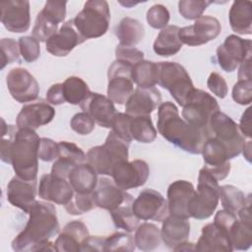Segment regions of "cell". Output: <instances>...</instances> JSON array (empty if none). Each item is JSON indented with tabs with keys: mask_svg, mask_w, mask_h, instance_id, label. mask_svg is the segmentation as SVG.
Here are the masks:
<instances>
[{
	"mask_svg": "<svg viewBox=\"0 0 252 252\" xmlns=\"http://www.w3.org/2000/svg\"><path fill=\"white\" fill-rule=\"evenodd\" d=\"M25 228L13 239L16 252L55 251L50 239L58 234L60 225L55 207L49 202L35 201L30 210Z\"/></svg>",
	"mask_w": 252,
	"mask_h": 252,
	"instance_id": "obj_1",
	"label": "cell"
},
{
	"mask_svg": "<svg viewBox=\"0 0 252 252\" xmlns=\"http://www.w3.org/2000/svg\"><path fill=\"white\" fill-rule=\"evenodd\" d=\"M157 126L165 140L192 155L201 154L206 141L212 137L210 128L197 127L182 119L171 101L159 104Z\"/></svg>",
	"mask_w": 252,
	"mask_h": 252,
	"instance_id": "obj_2",
	"label": "cell"
},
{
	"mask_svg": "<svg viewBox=\"0 0 252 252\" xmlns=\"http://www.w3.org/2000/svg\"><path fill=\"white\" fill-rule=\"evenodd\" d=\"M1 142V159L11 163L17 176L35 180L38 171V146L40 138L34 130L23 128L8 130Z\"/></svg>",
	"mask_w": 252,
	"mask_h": 252,
	"instance_id": "obj_3",
	"label": "cell"
},
{
	"mask_svg": "<svg viewBox=\"0 0 252 252\" xmlns=\"http://www.w3.org/2000/svg\"><path fill=\"white\" fill-rule=\"evenodd\" d=\"M73 20V25L85 41L90 38L99 37L108 30L110 23V10L104 0H90L84 5Z\"/></svg>",
	"mask_w": 252,
	"mask_h": 252,
	"instance_id": "obj_4",
	"label": "cell"
},
{
	"mask_svg": "<svg viewBox=\"0 0 252 252\" xmlns=\"http://www.w3.org/2000/svg\"><path fill=\"white\" fill-rule=\"evenodd\" d=\"M130 143L116 136L112 131L101 146H96L87 153V161L97 174L110 175L113 167L122 160H128Z\"/></svg>",
	"mask_w": 252,
	"mask_h": 252,
	"instance_id": "obj_5",
	"label": "cell"
},
{
	"mask_svg": "<svg viewBox=\"0 0 252 252\" xmlns=\"http://www.w3.org/2000/svg\"><path fill=\"white\" fill-rule=\"evenodd\" d=\"M219 181L204 166L199 171L197 190H195L187 207L190 218L196 220L209 219L219 205Z\"/></svg>",
	"mask_w": 252,
	"mask_h": 252,
	"instance_id": "obj_6",
	"label": "cell"
},
{
	"mask_svg": "<svg viewBox=\"0 0 252 252\" xmlns=\"http://www.w3.org/2000/svg\"><path fill=\"white\" fill-rule=\"evenodd\" d=\"M158 64V84L167 90L176 102L183 106L194 91L192 80L185 68L176 62L161 61Z\"/></svg>",
	"mask_w": 252,
	"mask_h": 252,
	"instance_id": "obj_7",
	"label": "cell"
},
{
	"mask_svg": "<svg viewBox=\"0 0 252 252\" xmlns=\"http://www.w3.org/2000/svg\"><path fill=\"white\" fill-rule=\"evenodd\" d=\"M210 130L218 141L225 148L228 159L238 157L245 145V137L241 134L238 125L225 113L216 112L210 120Z\"/></svg>",
	"mask_w": 252,
	"mask_h": 252,
	"instance_id": "obj_8",
	"label": "cell"
},
{
	"mask_svg": "<svg viewBox=\"0 0 252 252\" xmlns=\"http://www.w3.org/2000/svg\"><path fill=\"white\" fill-rule=\"evenodd\" d=\"M218 111H220V105L213 95L205 91L194 89L183 105L182 117L191 125L210 128V120Z\"/></svg>",
	"mask_w": 252,
	"mask_h": 252,
	"instance_id": "obj_9",
	"label": "cell"
},
{
	"mask_svg": "<svg viewBox=\"0 0 252 252\" xmlns=\"http://www.w3.org/2000/svg\"><path fill=\"white\" fill-rule=\"evenodd\" d=\"M133 66L115 60L108 68L107 77V97L117 104H124L134 92L133 81L131 78Z\"/></svg>",
	"mask_w": 252,
	"mask_h": 252,
	"instance_id": "obj_10",
	"label": "cell"
},
{
	"mask_svg": "<svg viewBox=\"0 0 252 252\" xmlns=\"http://www.w3.org/2000/svg\"><path fill=\"white\" fill-rule=\"evenodd\" d=\"M214 222L221 227L232 246L233 250H247L252 244V224H248L237 219L236 215L225 210H220L214 219Z\"/></svg>",
	"mask_w": 252,
	"mask_h": 252,
	"instance_id": "obj_11",
	"label": "cell"
},
{
	"mask_svg": "<svg viewBox=\"0 0 252 252\" xmlns=\"http://www.w3.org/2000/svg\"><path fill=\"white\" fill-rule=\"evenodd\" d=\"M251 57V40L243 39L235 34L225 37L222 44L217 48V59L220 67L227 72H233L247 58Z\"/></svg>",
	"mask_w": 252,
	"mask_h": 252,
	"instance_id": "obj_12",
	"label": "cell"
},
{
	"mask_svg": "<svg viewBox=\"0 0 252 252\" xmlns=\"http://www.w3.org/2000/svg\"><path fill=\"white\" fill-rule=\"evenodd\" d=\"M67 2L47 1L43 9L37 14L32 28V36L38 41L46 42L57 32L58 24L62 23L66 16Z\"/></svg>",
	"mask_w": 252,
	"mask_h": 252,
	"instance_id": "obj_13",
	"label": "cell"
},
{
	"mask_svg": "<svg viewBox=\"0 0 252 252\" xmlns=\"http://www.w3.org/2000/svg\"><path fill=\"white\" fill-rule=\"evenodd\" d=\"M221 32L220 21L212 16H201L191 26L179 30L178 35L182 44L198 46L206 44L219 36Z\"/></svg>",
	"mask_w": 252,
	"mask_h": 252,
	"instance_id": "obj_14",
	"label": "cell"
},
{
	"mask_svg": "<svg viewBox=\"0 0 252 252\" xmlns=\"http://www.w3.org/2000/svg\"><path fill=\"white\" fill-rule=\"evenodd\" d=\"M134 215L142 220L162 221L168 216L167 200L157 190L145 189L134 200Z\"/></svg>",
	"mask_w": 252,
	"mask_h": 252,
	"instance_id": "obj_15",
	"label": "cell"
},
{
	"mask_svg": "<svg viewBox=\"0 0 252 252\" xmlns=\"http://www.w3.org/2000/svg\"><path fill=\"white\" fill-rule=\"evenodd\" d=\"M6 84L10 94L18 102H30L38 97V83L27 69L22 67L11 69L7 74Z\"/></svg>",
	"mask_w": 252,
	"mask_h": 252,
	"instance_id": "obj_16",
	"label": "cell"
},
{
	"mask_svg": "<svg viewBox=\"0 0 252 252\" xmlns=\"http://www.w3.org/2000/svg\"><path fill=\"white\" fill-rule=\"evenodd\" d=\"M149 175V165L142 159L122 160L113 167L111 173L114 183L125 191L143 186L147 182Z\"/></svg>",
	"mask_w": 252,
	"mask_h": 252,
	"instance_id": "obj_17",
	"label": "cell"
},
{
	"mask_svg": "<svg viewBox=\"0 0 252 252\" xmlns=\"http://www.w3.org/2000/svg\"><path fill=\"white\" fill-rule=\"evenodd\" d=\"M1 23L11 32H25L31 26L30 2L27 0H8L0 3Z\"/></svg>",
	"mask_w": 252,
	"mask_h": 252,
	"instance_id": "obj_18",
	"label": "cell"
},
{
	"mask_svg": "<svg viewBox=\"0 0 252 252\" xmlns=\"http://www.w3.org/2000/svg\"><path fill=\"white\" fill-rule=\"evenodd\" d=\"M205 167L218 180L224 179L230 171V162L224 146L215 137H210L201 152Z\"/></svg>",
	"mask_w": 252,
	"mask_h": 252,
	"instance_id": "obj_19",
	"label": "cell"
},
{
	"mask_svg": "<svg viewBox=\"0 0 252 252\" xmlns=\"http://www.w3.org/2000/svg\"><path fill=\"white\" fill-rule=\"evenodd\" d=\"M74 189L68 179L55 176L51 173L44 174L39 180L37 194L39 198L64 207L72 200Z\"/></svg>",
	"mask_w": 252,
	"mask_h": 252,
	"instance_id": "obj_20",
	"label": "cell"
},
{
	"mask_svg": "<svg viewBox=\"0 0 252 252\" xmlns=\"http://www.w3.org/2000/svg\"><path fill=\"white\" fill-rule=\"evenodd\" d=\"M36 196V179L25 180L15 175L7 185L8 202L29 214L31 208L35 202Z\"/></svg>",
	"mask_w": 252,
	"mask_h": 252,
	"instance_id": "obj_21",
	"label": "cell"
},
{
	"mask_svg": "<svg viewBox=\"0 0 252 252\" xmlns=\"http://www.w3.org/2000/svg\"><path fill=\"white\" fill-rule=\"evenodd\" d=\"M55 116L54 108L42 100L26 104L19 112L16 125L19 129L28 128L35 130L40 126L50 123Z\"/></svg>",
	"mask_w": 252,
	"mask_h": 252,
	"instance_id": "obj_22",
	"label": "cell"
},
{
	"mask_svg": "<svg viewBox=\"0 0 252 252\" xmlns=\"http://www.w3.org/2000/svg\"><path fill=\"white\" fill-rule=\"evenodd\" d=\"M161 95L157 88L137 87L125 104V113L130 116H147L159 106Z\"/></svg>",
	"mask_w": 252,
	"mask_h": 252,
	"instance_id": "obj_23",
	"label": "cell"
},
{
	"mask_svg": "<svg viewBox=\"0 0 252 252\" xmlns=\"http://www.w3.org/2000/svg\"><path fill=\"white\" fill-rule=\"evenodd\" d=\"M83 42L84 40L73 25V20H69L62 25L56 33L48 38L45 42V48L50 54L62 57L68 55L74 47Z\"/></svg>",
	"mask_w": 252,
	"mask_h": 252,
	"instance_id": "obj_24",
	"label": "cell"
},
{
	"mask_svg": "<svg viewBox=\"0 0 252 252\" xmlns=\"http://www.w3.org/2000/svg\"><path fill=\"white\" fill-rule=\"evenodd\" d=\"M80 107L85 112H88L96 124L104 128H111L113 118L117 113L114 102L107 96L97 93H92L90 96L80 104Z\"/></svg>",
	"mask_w": 252,
	"mask_h": 252,
	"instance_id": "obj_25",
	"label": "cell"
},
{
	"mask_svg": "<svg viewBox=\"0 0 252 252\" xmlns=\"http://www.w3.org/2000/svg\"><path fill=\"white\" fill-rule=\"evenodd\" d=\"M195 192L193 184L187 180L173 181L167 188L168 215L189 219L187 207Z\"/></svg>",
	"mask_w": 252,
	"mask_h": 252,
	"instance_id": "obj_26",
	"label": "cell"
},
{
	"mask_svg": "<svg viewBox=\"0 0 252 252\" xmlns=\"http://www.w3.org/2000/svg\"><path fill=\"white\" fill-rule=\"evenodd\" d=\"M96 207L109 212L122 205L132 195L120 189L113 180L107 177H100L94 191Z\"/></svg>",
	"mask_w": 252,
	"mask_h": 252,
	"instance_id": "obj_27",
	"label": "cell"
},
{
	"mask_svg": "<svg viewBox=\"0 0 252 252\" xmlns=\"http://www.w3.org/2000/svg\"><path fill=\"white\" fill-rule=\"evenodd\" d=\"M90 236L87 225L81 220L68 222L54 242L57 252H79L86 238Z\"/></svg>",
	"mask_w": 252,
	"mask_h": 252,
	"instance_id": "obj_28",
	"label": "cell"
},
{
	"mask_svg": "<svg viewBox=\"0 0 252 252\" xmlns=\"http://www.w3.org/2000/svg\"><path fill=\"white\" fill-rule=\"evenodd\" d=\"M195 250L205 252L233 251L227 234L215 222L207 223L203 226L201 236L195 244Z\"/></svg>",
	"mask_w": 252,
	"mask_h": 252,
	"instance_id": "obj_29",
	"label": "cell"
},
{
	"mask_svg": "<svg viewBox=\"0 0 252 252\" xmlns=\"http://www.w3.org/2000/svg\"><path fill=\"white\" fill-rule=\"evenodd\" d=\"M189 233L190 222L188 219L168 215L162 220L160 236L162 242L169 249H174L176 246L187 241Z\"/></svg>",
	"mask_w": 252,
	"mask_h": 252,
	"instance_id": "obj_30",
	"label": "cell"
},
{
	"mask_svg": "<svg viewBox=\"0 0 252 252\" xmlns=\"http://www.w3.org/2000/svg\"><path fill=\"white\" fill-rule=\"evenodd\" d=\"M76 193H94L97 185V173L90 163L84 162L74 166L67 177Z\"/></svg>",
	"mask_w": 252,
	"mask_h": 252,
	"instance_id": "obj_31",
	"label": "cell"
},
{
	"mask_svg": "<svg viewBox=\"0 0 252 252\" xmlns=\"http://www.w3.org/2000/svg\"><path fill=\"white\" fill-rule=\"evenodd\" d=\"M252 3L247 0L234 1L230 7L228 20L230 28L233 32L242 35L252 33L251 22Z\"/></svg>",
	"mask_w": 252,
	"mask_h": 252,
	"instance_id": "obj_32",
	"label": "cell"
},
{
	"mask_svg": "<svg viewBox=\"0 0 252 252\" xmlns=\"http://www.w3.org/2000/svg\"><path fill=\"white\" fill-rule=\"evenodd\" d=\"M179 30L180 28L174 25H169L162 29L153 45L155 53L163 57L175 55L182 47V42L178 35Z\"/></svg>",
	"mask_w": 252,
	"mask_h": 252,
	"instance_id": "obj_33",
	"label": "cell"
},
{
	"mask_svg": "<svg viewBox=\"0 0 252 252\" xmlns=\"http://www.w3.org/2000/svg\"><path fill=\"white\" fill-rule=\"evenodd\" d=\"M115 33L119 39V44L134 46L143 39L145 35V29L142 23L138 20L126 17L118 24Z\"/></svg>",
	"mask_w": 252,
	"mask_h": 252,
	"instance_id": "obj_34",
	"label": "cell"
},
{
	"mask_svg": "<svg viewBox=\"0 0 252 252\" xmlns=\"http://www.w3.org/2000/svg\"><path fill=\"white\" fill-rule=\"evenodd\" d=\"M135 245L142 251H153L158 248L161 242L160 230L151 222H143L138 225L134 235Z\"/></svg>",
	"mask_w": 252,
	"mask_h": 252,
	"instance_id": "obj_35",
	"label": "cell"
},
{
	"mask_svg": "<svg viewBox=\"0 0 252 252\" xmlns=\"http://www.w3.org/2000/svg\"><path fill=\"white\" fill-rule=\"evenodd\" d=\"M131 78L139 88H154L158 84V64L149 60L140 61L133 66Z\"/></svg>",
	"mask_w": 252,
	"mask_h": 252,
	"instance_id": "obj_36",
	"label": "cell"
},
{
	"mask_svg": "<svg viewBox=\"0 0 252 252\" xmlns=\"http://www.w3.org/2000/svg\"><path fill=\"white\" fill-rule=\"evenodd\" d=\"M63 92L66 102L74 105L82 104L92 94L87 83L76 76H71L65 80Z\"/></svg>",
	"mask_w": 252,
	"mask_h": 252,
	"instance_id": "obj_37",
	"label": "cell"
},
{
	"mask_svg": "<svg viewBox=\"0 0 252 252\" xmlns=\"http://www.w3.org/2000/svg\"><path fill=\"white\" fill-rule=\"evenodd\" d=\"M133 202L134 198L133 196H131L118 208L109 212L115 226L118 228H122L127 232H132L136 230L140 220L133 213Z\"/></svg>",
	"mask_w": 252,
	"mask_h": 252,
	"instance_id": "obj_38",
	"label": "cell"
},
{
	"mask_svg": "<svg viewBox=\"0 0 252 252\" xmlns=\"http://www.w3.org/2000/svg\"><path fill=\"white\" fill-rule=\"evenodd\" d=\"M130 134L132 139L148 144L157 138V130L153 124L151 115L147 116H131Z\"/></svg>",
	"mask_w": 252,
	"mask_h": 252,
	"instance_id": "obj_39",
	"label": "cell"
},
{
	"mask_svg": "<svg viewBox=\"0 0 252 252\" xmlns=\"http://www.w3.org/2000/svg\"><path fill=\"white\" fill-rule=\"evenodd\" d=\"M220 198L223 210L237 215L238 211L246 204L247 198L245 194L233 185L220 186Z\"/></svg>",
	"mask_w": 252,
	"mask_h": 252,
	"instance_id": "obj_40",
	"label": "cell"
},
{
	"mask_svg": "<svg viewBox=\"0 0 252 252\" xmlns=\"http://www.w3.org/2000/svg\"><path fill=\"white\" fill-rule=\"evenodd\" d=\"M134 237L126 232H115L104 238L103 251H134Z\"/></svg>",
	"mask_w": 252,
	"mask_h": 252,
	"instance_id": "obj_41",
	"label": "cell"
},
{
	"mask_svg": "<svg viewBox=\"0 0 252 252\" xmlns=\"http://www.w3.org/2000/svg\"><path fill=\"white\" fill-rule=\"evenodd\" d=\"M95 207L96 205L94 193L80 194L75 192L72 200L65 206V209L68 212V214L77 216L90 212Z\"/></svg>",
	"mask_w": 252,
	"mask_h": 252,
	"instance_id": "obj_42",
	"label": "cell"
},
{
	"mask_svg": "<svg viewBox=\"0 0 252 252\" xmlns=\"http://www.w3.org/2000/svg\"><path fill=\"white\" fill-rule=\"evenodd\" d=\"M212 4V1L181 0L178 2V11L186 20H196L202 16L204 11Z\"/></svg>",
	"mask_w": 252,
	"mask_h": 252,
	"instance_id": "obj_43",
	"label": "cell"
},
{
	"mask_svg": "<svg viewBox=\"0 0 252 252\" xmlns=\"http://www.w3.org/2000/svg\"><path fill=\"white\" fill-rule=\"evenodd\" d=\"M19 49L26 62H33L40 55L39 41L32 35H25L19 38Z\"/></svg>",
	"mask_w": 252,
	"mask_h": 252,
	"instance_id": "obj_44",
	"label": "cell"
},
{
	"mask_svg": "<svg viewBox=\"0 0 252 252\" xmlns=\"http://www.w3.org/2000/svg\"><path fill=\"white\" fill-rule=\"evenodd\" d=\"M170 14L167 8L161 4L152 6L147 12V22L154 29H164L168 26Z\"/></svg>",
	"mask_w": 252,
	"mask_h": 252,
	"instance_id": "obj_45",
	"label": "cell"
},
{
	"mask_svg": "<svg viewBox=\"0 0 252 252\" xmlns=\"http://www.w3.org/2000/svg\"><path fill=\"white\" fill-rule=\"evenodd\" d=\"M58 149H59L58 157L68 158L76 164L87 162V155L84 153V151L80 147H78L74 143L67 142V141H60L58 143Z\"/></svg>",
	"mask_w": 252,
	"mask_h": 252,
	"instance_id": "obj_46",
	"label": "cell"
},
{
	"mask_svg": "<svg viewBox=\"0 0 252 252\" xmlns=\"http://www.w3.org/2000/svg\"><path fill=\"white\" fill-rule=\"evenodd\" d=\"M1 47V69L6 65L11 64L15 61H19L20 49L19 42L13 38H2L0 41Z\"/></svg>",
	"mask_w": 252,
	"mask_h": 252,
	"instance_id": "obj_47",
	"label": "cell"
},
{
	"mask_svg": "<svg viewBox=\"0 0 252 252\" xmlns=\"http://www.w3.org/2000/svg\"><path fill=\"white\" fill-rule=\"evenodd\" d=\"M95 121L88 112L76 113L70 121V126L73 131L79 135H89L94 129Z\"/></svg>",
	"mask_w": 252,
	"mask_h": 252,
	"instance_id": "obj_48",
	"label": "cell"
},
{
	"mask_svg": "<svg viewBox=\"0 0 252 252\" xmlns=\"http://www.w3.org/2000/svg\"><path fill=\"white\" fill-rule=\"evenodd\" d=\"M130 121H131L130 115L126 113L118 112L115 114L112 121V125H111L112 132L116 136H118L119 138L123 139L128 143H131V141L133 140L130 134Z\"/></svg>",
	"mask_w": 252,
	"mask_h": 252,
	"instance_id": "obj_49",
	"label": "cell"
},
{
	"mask_svg": "<svg viewBox=\"0 0 252 252\" xmlns=\"http://www.w3.org/2000/svg\"><path fill=\"white\" fill-rule=\"evenodd\" d=\"M232 99L241 105L250 104L252 99V82L251 80H240L232 88Z\"/></svg>",
	"mask_w": 252,
	"mask_h": 252,
	"instance_id": "obj_50",
	"label": "cell"
},
{
	"mask_svg": "<svg viewBox=\"0 0 252 252\" xmlns=\"http://www.w3.org/2000/svg\"><path fill=\"white\" fill-rule=\"evenodd\" d=\"M116 60L126 62L132 66L144 60V52L134 46H126L118 44L115 49Z\"/></svg>",
	"mask_w": 252,
	"mask_h": 252,
	"instance_id": "obj_51",
	"label": "cell"
},
{
	"mask_svg": "<svg viewBox=\"0 0 252 252\" xmlns=\"http://www.w3.org/2000/svg\"><path fill=\"white\" fill-rule=\"evenodd\" d=\"M58 143L49 138H40L38 146V158L42 161H53L58 158Z\"/></svg>",
	"mask_w": 252,
	"mask_h": 252,
	"instance_id": "obj_52",
	"label": "cell"
},
{
	"mask_svg": "<svg viewBox=\"0 0 252 252\" xmlns=\"http://www.w3.org/2000/svg\"><path fill=\"white\" fill-rule=\"evenodd\" d=\"M207 87L214 94L220 98H224L228 93V87L225 80L221 75L216 72L210 74L207 80Z\"/></svg>",
	"mask_w": 252,
	"mask_h": 252,
	"instance_id": "obj_53",
	"label": "cell"
},
{
	"mask_svg": "<svg viewBox=\"0 0 252 252\" xmlns=\"http://www.w3.org/2000/svg\"><path fill=\"white\" fill-rule=\"evenodd\" d=\"M46 100L54 105H60L66 102L63 92V83L54 84L48 89L46 93Z\"/></svg>",
	"mask_w": 252,
	"mask_h": 252,
	"instance_id": "obj_54",
	"label": "cell"
},
{
	"mask_svg": "<svg viewBox=\"0 0 252 252\" xmlns=\"http://www.w3.org/2000/svg\"><path fill=\"white\" fill-rule=\"evenodd\" d=\"M104 238L102 236H89L81 246V251H103Z\"/></svg>",
	"mask_w": 252,
	"mask_h": 252,
	"instance_id": "obj_55",
	"label": "cell"
},
{
	"mask_svg": "<svg viewBox=\"0 0 252 252\" xmlns=\"http://www.w3.org/2000/svg\"><path fill=\"white\" fill-rule=\"evenodd\" d=\"M250 110L251 108L248 107L244 113L241 116L240 124L238 125V128L241 132V134L246 138H251V123H250Z\"/></svg>",
	"mask_w": 252,
	"mask_h": 252,
	"instance_id": "obj_56",
	"label": "cell"
},
{
	"mask_svg": "<svg viewBox=\"0 0 252 252\" xmlns=\"http://www.w3.org/2000/svg\"><path fill=\"white\" fill-rule=\"evenodd\" d=\"M237 78H238V81L251 80V57L247 58L239 65Z\"/></svg>",
	"mask_w": 252,
	"mask_h": 252,
	"instance_id": "obj_57",
	"label": "cell"
},
{
	"mask_svg": "<svg viewBox=\"0 0 252 252\" xmlns=\"http://www.w3.org/2000/svg\"><path fill=\"white\" fill-rule=\"evenodd\" d=\"M174 251H194L195 250V244L185 241L183 243H181L180 245L176 246L174 249Z\"/></svg>",
	"mask_w": 252,
	"mask_h": 252,
	"instance_id": "obj_58",
	"label": "cell"
},
{
	"mask_svg": "<svg viewBox=\"0 0 252 252\" xmlns=\"http://www.w3.org/2000/svg\"><path fill=\"white\" fill-rule=\"evenodd\" d=\"M241 153H243V156L247 159V161L250 162L251 161V158H251V141L250 140L245 142V145H244Z\"/></svg>",
	"mask_w": 252,
	"mask_h": 252,
	"instance_id": "obj_59",
	"label": "cell"
},
{
	"mask_svg": "<svg viewBox=\"0 0 252 252\" xmlns=\"http://www.w3.org/2000/svg\"><path fill=\"white\" fill-rule=\"evenodd\" d=\"M119 3L122 4V5H124V6H126V7H128V3H127V2L124 3V2H122V1H120ZM129 3H130V5H135V4H137V3H135V2H129Z\"/></svg>",
	"mask_w": 252,
	"mask_h": 252,
	"instance_id": "obj_60",
	"label": "cell"
}]
</instances>
